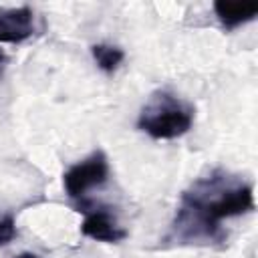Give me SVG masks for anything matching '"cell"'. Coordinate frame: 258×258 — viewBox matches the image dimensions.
<instances>
[{
    "mask_svg": "<svg viewBox=\"0 0 258 258\" xmlns=\"http://www.w3.org/2000/svg\"><path fill=\"white\" fill-rule=\"evenodd\" d=\"M83 212H85V220L81 224L83 236L97 240V242H105V244H117L127 238V230L123 226H119V222L115 220V216L109 210L83 208Z\"/></svg>",
    "mask_w": 258,
    "mask_h": 258,
    "instance_id": "obj_4",
    "label": "cell"
},
{
    "mask_svg": "<svg viewBox=\"0 0 258 258\" xmlns=\"http://www.w3.org/2000/svg\"><path fill=\"white\" fill-rule=\"evenodd\" d=\"M252 210V183L226 169H212L183 189L163 242L173 246L220 244L226 240L222 222Z\"/></svg>",
    "mask_w": 258,
    "mask_h": 258,
    "instance_id": "obj_1",
    "label": "cell"
},
{
    "mask_svg": "<svg viewBox=\"0 0 258 258\" xmlns=\"http://www.w3.org/2000/svg\"><path fill=\"white\" fill-rule=\"evenodd\" d=\"M91 54H93L97 67H99L103 73H115V71L119 69V64L125 60L123 48H119V46H115V44H105V42L93 44V46H91Z\"/></svg>",
    "mask_w": 258,
    "mask_h": 258,
    "instance_id": "obj_7",
    "label": "cell"
},
{
    "mask_svg": "<svg viewBox=\"0 0 258 258\" xmlns=\"http://www.w3.org/2000/svg\"><path fill=\"white\" fill-rule=\"evenodd\" d=\"M4 67H6V54L0 50V77H2V73H4Z\"/></svg>",
    "mask_w": 258,
    "mask_h": 258,
    "instance_id": "obj_10",
    "label": "cell"
},
{
    "mask_svg": "<svg viewBox=\"0 0 258 258\" xmlns=\"http://www.w3.org/2000/svg\"><path fill=\"white\" fill-rule=\"evenodd\" d=\"M214 12L226 30H234L256 18L258 4L246 0H218L214 2Z\"/></svg>",
    "mask_w": 258,
    "mask_h": 258,
    "instance_id": "obj_6",
    "label": "cell"
},
{
    "mask_svg": "<svg viewBox=\"0 0 258 258\" xmlns=\"http://www.w3.org/2000/svg\"><path fill=\"white\" fill-rule=\"evenodd\" d=\"M16 238V220L12 214H6L0 218V246L10 244Z\"/></svg>",
    "mask_w": 258,
    "mask_h": 258,
    "instance_id": "obj_8",
    "label": "cell"
},
{
    "mask_svg": "<svg viewBox=\"0 0 258 258\" xmlns=\"http://www.w3.org/2000/svg\"><path fill=\"white\" fill-rule=\"evenodd\" d=\"M194 107L167 89L153 91L137 117V129L151 139H177L194 125Z\"/></svg>",
    "mask_w": 258,
    "mask_h": 258,
    "instance_id": "obj_2",
    "label": "cell"
},
{
    "mask_svg": "<svg viewBox=\"0 0 258 258\" xmlns=\"http://www.w3.org/2000/svg\"><path fill=\"white\" fill-rule=\"evenodd\" d=\"M109 179V161L103 151H95L83 161L71 165L62 175V185L69 198L83 200V196Z\"/></svg>",
    "mask_w": 258,
    "mask_h": 258,
    "instance_id": "obj_3",
    "label": "cell"
},
{
    "mask_svg": "<svg viewBox=\"0 0 258 258\" xmlns=\"http://www.w3.org/2000/svg\"><path fill=\"white\" fill-rule=\"evenodd\" d=\"M14 258H42L40 254H34V252H20V254H16Z\"/></svg>",
    "mask_w": 258,
    "mask_h": 258,
    "instance_id": "obj_9",
    "label": "cell"
},
{
    "mask_svg": "<svg viewBox=\"0 0 258 258\" xmlns=\"http://www.w3.org/2000/svg\"><path fill=\"white\" fill-rule=\"evenodd\" d=\"M34 34V12L28 6H0V42L18 44Z\"/></svg>",
    "mask_w": 258,
    "mask_h": 258,
    "instance_id": "obj_5",
    "label": "cell"
}]
</instances>
